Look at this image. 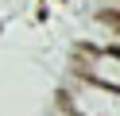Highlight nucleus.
Listing matches in <instances>:
<instances>
[{"label":"nucleus","mask_w":120,"mask_h":116,"mask_svg":"<svg viewBox=\"0 0 120 116\" xmlns=\"http://www.w3.org/2000/svg\"><path fill=\"white\" fill-rule=\"evenodd\" d=\"M101 12H112V15H116V19H120V0H112V4H105Z\"/></svg>","instance_id":"obj_2"},{"label":"nucleus","mask_w":120,"mask_h":116,"mask_svg":"<svg viewBox=\"0 0 120 116\" xmlns=\"http://www.w3.org/2000/svg\"><path fill=\"white\" fill-rule=\"evenodd\" d=\"M62 108L70 116H120V89L97 85L70 70V81L62 89Z\"/></svg>","instance_id":"obj_1"}]
</instances>
